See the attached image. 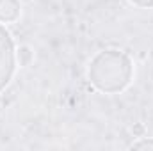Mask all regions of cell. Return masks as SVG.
Instances as JSON below:
<instances>
[{
    "label": "cell",
    "mask_w": 153,
    "mask_h": 151,
    "mask_svg": "<svg viewBox=\"0 0 153 151\" xmlns=\"http://www.w3.org/2000/svg\"><path fill=\"white\" fill-rule=\"evenodd\" d=\"M134 5H137V7H143V9H146V7H153V0H130Z\"/></svg>",
    "instance_id": "5b68a950"
},
{
    "label": "cell",
    "mask_w": 153,
    "mask_h": 151,
    "mask_svg": "<svg viewBox=\"0 0 153 151\" xmlns=\"http://www.w3.org/2000/svg\"><path fill=\"white\" fill-rule=\"evenodd\" d=\"M20 0H0V23H14L20 18Z\"/></svg>",
    "instance_id": "3957f363"
},
{
    "label": "cell",
    "mask_w": 153,
    "mask_h": 151,
    "mask_svg": "<svg viewBox=\"0 0 153 151\" xmlns=\"http://www.w3.org/2000/svg\"><path fill=\"white\" fill-rule=\"evenodd\" d=\"M152 150L153 148V137L152 139H141V141H135L130 144V150Z\"/></svg>",
    "instance_id": "277c9868"
},
{
    "label": "cell",
    "mask_w": 153,
    "mask_h": 151,
    "mask_svg": "<svg viewBox=\"0 0 153 151\" xmlns=\"http://www.w3.org/2000/svg\"><path fill=\"white\" fill-rule=\"evenodd\" d=\"M18 59H16V44L11 32L0 23V93L11 84L16 73Z\"/></svg>",
    "instance_id": "7a4b0ae2"
},
{
    "label": "cell",
    "mask_w": 153,
    "mask_h": 151,
    "mask_svg": "<svg viewBox=\"0 0 153 151\" xmlns=\"http://www.w3.org/2000/svg\"><path fill=\"white\" fill-rule=\"evenodd\" d=\"M87 78L91 85L103 94L121 93L134 78V62L121 50H102L91 59L87 66Z\"/></svg>",
    "instance_id": "6da1fadb"
}]
</instances>
